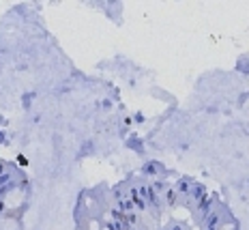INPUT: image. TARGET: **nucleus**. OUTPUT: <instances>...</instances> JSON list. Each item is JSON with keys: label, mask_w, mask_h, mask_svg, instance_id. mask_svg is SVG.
Returning a JSON list of instances; mask_svg holds the SVG:
<instances>
[{"label": "nucleus", "mask_w": 249, "mask_h": 230, "mask_svg": "<svg viewBox=\"0 0 249 230\" xmlns=\"http://www.w3.org/2000/svg\"><path fill=\"white\" fill-rule=\"evenodd\" d=\"M0 230H18V222L11 219V217L0 219Z\"/></svg>", "instance_id": "1"}]
</instances>
